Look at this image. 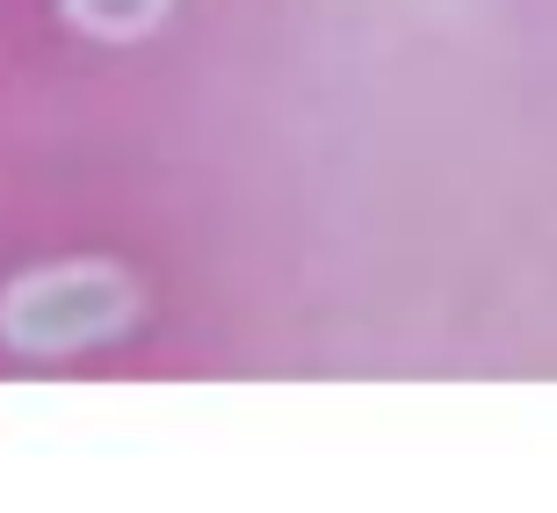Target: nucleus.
Segmentation results:
<instances>
[{"instance_id":"obj_1","label":"nucleus","mask_w":557,"mask_h":513,"mask_svg":"<svg viewBox=\"0 0 557 513\" xmlns=\"http://www.w3.org/2000/svg\"><path fill=\"white\" fill-rule=\"evenodd\" d=\"M138 318V289L109 261H59L29 267L0 297V340L15 354H81L102 348Z\"/></svg>"},{"instance_id":"obj_2","label":"nucleus","mask_w":557,"mask_h":513,"mask_svg":"<svg viewBox=\"0 0 557 513\" xmlns=\"http://www.w3.org/2000/svg\"><path fill=\"white\" fill-rule=\"evenodd\" d=\"M166 8L174 0H65L73 29H87V37H102V43H131L145 29H160Z\"/></svg>"}]
</instances>
